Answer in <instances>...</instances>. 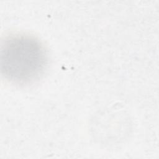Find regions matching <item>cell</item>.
I'll list each match as a JSON object with an SVG mask.
<instances>
[{
    "mask_svg": "<svg viewBox=\"0 0 159 159\" xmlns=\"http://www.w3.org/2000/svg\"><path fill=\"white\" fill-rule=\"evenodd\" d=\"M48 63L45 47L32 35L10 34L1 41V74L11 83L24 85L36 81L44 74Z\"/></svg>",
    "mask_w": 159,
    "mask_h": 159,
    "instance_id": "cell-1",
    "label": "cell"
}]
</instances>
